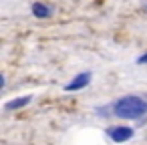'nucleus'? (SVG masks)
Instances as JSON below:
<instances>
[{"label":"nucleus","mask_w":147,"mask_h":145,"mask_svg":"<svg viewBox=\"0 0 147 145\" xmlns=\"http://www.w3.org/2000/svg\"><path fill=\"white\" fill-rule=\"evenodd\" d=\"M107 109L111 111L109 115H113L117 119L137 121V119H141V117L147 115V97L143 99L139 95H123L115 103L107 105Z\"/></svg>","instance_id":"nucleus-1"},{"label":"nucleus","mask_w":147,"mask_h":145,"mask_svg":"<svg viewBox=\"0 0 147 145\" xmlns=\"http://www.w3.org/2000/svg\"><path fill=\"white\" fill-rule=\"evenodd\" d=\"M91 81H93V75L89 73V71H85V73H79V75H75L67 85H65V91L67 93H75V91H81V89H85V87H89L91 85Z\"/></svg>","instance_id":"nucleus-3"},{"label":"nucleus","mask_w":147,"mask_h":145,"mask_svg":"<svg viewBox=\"0 0 147 145\" xmlns=\"http://www.w3.org/2000/svg\"><path fill=\"white\" fill-rule=\"evenodd\" d=\"M30 101H32V97H30V95H24V97H20V99H12V101H8V103L4 105V109H6V111H16V109L26 107Z\"/></svg>","instance_id":"nucleus-5"},{"label":"nucleus","mask_w":147,"mask_h":145,"mask_svg":"<svg viewBox=\"0 0 147 145\" xmlns=\"http://www.w3.org/2000/svg\"><path fill=\"white\" fill-rule=\"evenodd\" d=\"M105 135L113 141V143H125L135 135V129L129 125H111L105 129Z\"/></svg>","instance_id":"nucleus-2"},{"label":"nucleus","mask_w":147,"mask_h":145,"mask_svg":"<svg viewBox=\"0 0 147 145\" xmlns=\"http://www.w3.org/2000/svg\"><path fill=\"white\" fill-rule=\"evenodd\" d=\"M30 14L34 18L45 20V18H51L55 14V8L49 6V4H45V2H40V0H36V2H32V6H30Z\"/></svg>","instance_id":"nucleus-4"},{"label":"nucleus","mask_w":147,"mask_h":145,"mask_svg":"<svg viewBox=\"0 0 147 145\" xmlns=\"http://www.w3.org/2000/svg\"><path fill=\"white\" fill-rule=\"evenodd\" d=\"M135 63H137V65H147V51H145V53H143V55H139V57H137V61H135Z\"/></svg>","instance_id":"nucleus-6"}]
</instances>
